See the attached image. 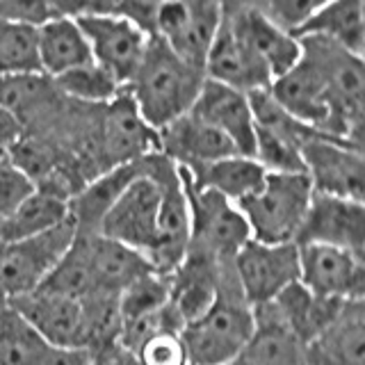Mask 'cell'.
<instances>
[{
    "mask_svg": "<svg viewBox=\"0 0 365 365\" xmlns=\"http://www.w3.org/2000/svg\"><path fill=\"white\" fill-rule=\"evenodd\" d=\"M203 83L201 68L185 64L163 41L151 37L125 94L133 98L144 123L158 133L192 110Z\"/></svg>",
    "mask_w": 365,
    "mask_h": 365,
    "instance_id": "1",
    "label": "cell"
},
{
    "mask_svg": "<svg viewBox=\"0 0 365 365\" xmlns=\"http://www.w3.org/2000/svg\"><path fill=\"white\" fill-rule=\"evenodd\" d=\"M251 334L254 308L245 302L233 265H228L210 308L180 331L187 361L190 365H228L245 349Z\"/></svg>",
    "mask_w": 365,
    "mask_h": 365,
    "instance_id": "2",
    "label": "cell"
},
{
    "mask_svg": "<svg viewBox=\"0 0 365 365\" xmlns=\"http://www.w3.org/2000/svg\"><path fill=\"white\" fill-rule=\"evenodd\" d=\"M311 199L313 187L306 174H267L254 194L235 205L249 226L251 240L290 245L302 231Z\"/></svg>",
    "mask_w": 365,
    "mask_h": 365,
    "instance_id": "3",
    "label": "cell"
},
{
    "mask_svg": "<svg viewBox=\"0 0 365 365\" xmlns=\"http://www.w3.org/2000/svg\"><path fill=\"white\" fill-rule=\"evenodd\" d=\"M163 153L146 155V171L123 190L121 197L103 217L98 233L114 242L142 254H151L158 235V217L163 205V180H160Z\"/></svg>",
    "mask_w": 365,
    "mask_h": 365,
    "instance_id": "4",
    "label": "cell"
},
{
    "mask_svg": "<svg viewBox=\"0 0 365 365\" xmlns=\"http://www.w3.org/2000/svg\"><path fill=\"white\" fill-rule=\"evenodd\" d=\"M60 14L76 19L78 28L83 30L91 51V62L117 80L125 89L140 66L144 51L148 46V34L130 23L108 11H87L80 9L78 3H55Z\"/></svg>",
    "mask_w": 365,
    "mask_h": 365,
    "instance_id": "5",
    "label": "cell"
},
{
    "mask_svg": "<svg viewBox=\"0 0 365 365\" xmlns=\"http://www.w3.org/2000/svg\"><path fill=\"white\" fill-rule=\"evenodd\" d=\"M178 174L182 178L190 208L187 249L201 251V254L215 258L222 265H231L237 251L251 240L242 212L237 210L235 203L220 197L217 192L194 187L180 169Z\"/></svg>",
    "mask_w": 365,
    "mask_h": 365,
    "instance_id": "6",
    "label": "cell"
},
{
    "mask_svg": "<svg viewBox=\"0 0 365 365\" xmlns=\"http://www.w3.org/2000/svg\"><path fill=\"white\" fill-rule=\"evenodd\" d=\"M76 235V222L68 215L66 222L48 233L23 242L0 245V304H9L37 290L64 251L71 247Z\"/></svg>",
    "mask_w": 365,
    "mask_h": 365,
    "instance_id": "7",
    "label": "cell"
},
{
    "mask_svg": "<svg viewBox=\"0 0 365 365\" xmlns=\"http://www.w3.org/2000/svg\"><path fill=\"white\" fill-rule=\"evenodd\" d=\"M254 114V160L267 174H304L302 146L317 130L308 128L272 98L269 89L249 94ZM322 135V133H319Z\"/></svg>",
    "mask_w": 365,
    "mask_h": 365,
    "instance_id": "8",
    "label": "cell"
},
{
    "mask_svg": "<svg viewBox=\"0 0 365 365\" xmlns=\"http://www.w3.org/2000/svg\"><path fill=\"white\" fill-rule=\"evenodd\" d=\"M222 21V3H158L153 14V37L180 57L201 68Z\"/></svg>",
    "mask_w": 365,
    "mask_h": 365,
    "instance_id": "9",
    "label": "cell"
},
{
    "mask_svg": "<svg viewBox=\"0 0 365 365\" xmlns=\"http://www.w3.org/2000/svg\"><path fill=\"white\" fill-rule=\"evenodd\" d=\"M233 274L251 308L272 304L285 288L299 281V251L294 242L262 245L249 240L233 260Z\"/></svg>",
    "mask_w": 365,
    "mask_h": 365,
    "instance_id": "10",
    "label": "cell"
},
{
    "mask_svg": "<svg viewBox=\"0 0 365 365\" xmlns=\"http://www.w3.org/2000/svg\"><path fill=\"white\" fill-rule=\"evenodd\" d=\"M302 163L306 178L311 180L313 194L363 203V146H354L317 133L304 142Z\"/></svg>",
    "mask_w": 365,
    "mask_h": 365,
    "instance_id": "11",
    "label": "cell"
},
{
    "mask_svg": "<svg viewBox=\"0 0 365 365\" xmlns=\"http://www.w3.org/2000/svg\"><path fill=\"white\" fill-rule=\"evenodd\" d=\"M299 41L302 55L308 57L322 73L342 123L347 125L354 140L363 144V57L342 51L324 39L304 37Z\"/></svg>",
    "mask_w": 365,
    "mask_h": 365,
    "instance_id": "12",
    "label": "cell"
},
{
    "mask_svg": "<svg viewBox=\"0 0 365 365\" xmlns=\"http://www.w3.org/2000/svg\"><path fill=\"white\" fill-rule=\"evenodd\" d=\"M151 153H158V133L144 123L123 89L112 103L98 108L96 163L101 174Z\"/></svg>",
    "mask_w": 365,
    "mask_h": 365,
    "instance_id": "13",
    "label": "cell"
},
{
    "mask_svg": "<svg viewBox=\"0 0 365 365\" xmlns=\"http://www.w3.org/2000/svg\"><path fill=\"white\" fill-rule=\"evenodd\" d=\"M222 16L235 37L267 68L272 83L302 60V41L274 26L254 3H222Z\"/></svg>",
    "mask_w": 365,
    "mask_h": 365,
    "instance_id": "14",
    "label": "cell"
},
{
    "mask_svg": "<svg viewBox=\"0 0 365 365\" xmlns=\"http://www.w3.org/2000/svg\"><path fill=\"white\" fill-rule=\"evenodd\" d=\"M299 283L308 292L336 302H356L365 294V258L324 245H297Z\"/></svg>",
    "mask_w": 365,
    "mask_h": 365,
    "instance_id": "15",
    "label": "cell"
},
{
    "mask_svg": "<svg viewBox=\"0 0 365 365\" xmlns=\"http://www.w3.org/2000/svg\"><path fill=\"white\" fill-rule=\"evenodd\" d=\"M294 245H324L365 258V208L327 194H313Z\"/></svg>",
    "mask_w": 365,
    "mask_h": 365,
    "instance_id": "16",
    "label": "cell"
},
{
    "mask_svg": "<svg viewBox=\"0 0 365 365\" xmlns=\"http://www.w3.org/2000/svg\"><path fill=\"white\" fill-rule=\"evenodd\" d=\"M160 180H163V205H160L158 217V235L146 260L158 274L169 277L187 254L190 208L178 167L165 155L163 165H160Z\"/></svg>",
    "mask_w": 365,
    "mask_h": 365,
    "instance_id": "17",
    "label": "cell"
},
{
    "mask_svg": "<svg viewBox=\"0 0 365 365\" xmlns=\"http://www.w3.org/2000/svg\"><path fill=\"white\" fill-rule=\"evenodd\" d=\"M16 311L51 347H85L87 327L83 302L37 288L5 304Z\"/></svg>",
    "mask_w": 365,
    "mask_h": 365,
    "instance_id": "18",
    "label": "cell"
},
{
    "mask_svg": "<svg viewBox=\"0 0 365 365\" xmlns=\"http://www.w3.org/2000/svg\"><path fill=\"white\" fill-rule=\"evenodd\" d=\"M190 112L210 128L220 130L240 155L254 158V114L249 94L205 78Z\"/></svg>",
    "mask_w": 365,
    "mask_h": 365,
    "instance_id": "19",
    "label": "cell"
},
{
    "mask_svg": "<svg viewBox=\"0 0 365 365\" xmlns=\"http://www.w3.org/2000/svg\"><path fill=\"white\" fill-rule=\"evenodd\" d=\"M233 265V262H231ZM228 265H222L215 258L201 251L187 249L180 265L169 274V308L178 315L182 327L190 324L210 308L220 290L222 274Z\"/></svg>",
    "mask_w": 365,
    "mask_h": 365,
    "instance_id": "20",
    "label": "cell"
},
{
    "mask_svg": "<svg viewBox=\"0 0 365 365\" xmlns=\"http://www.w3.org/2000/svg\"><path fill=\"white\" fill-rule=\"evenodd\" d=\"M158 153H163L182 169L208 165L228 155H240L220 130L210 128L192 112L182 114L176 121L165 125L163 130H158Z\"/></svg>",
    "mask_w": 365,
    "mask_h": 365,
    "instance_id": "21",
    "label": "cell"
},
{
    "mask_svg": "<svg viewBox=\"0 0 365 365\" xmlns=\"http://www.w3.org/2000/svg\"><path fill=\"white\" fill-rule=\"evenodd\" d=\"M203 73L212 83L233 87L237 91H245V94L269 89L272 85L267 68L235 37V32L228 28L224 16L220 21V28H217L208 57H205Z\"/></svg>",
    "mask_w": 365,
    "mask_h": 365,
    "instance_id": "22",
    "label": "cell"
},
{
    "mask_svg": "<svg viewBox=\"0 0 365 365\" xmlns=\"http://www.w3.org/2000/svg\"><path fill=\"white\" fill-rule=\"evenodd\" d=\"M306 365H365V302H345L322 334L304 347Z\"/></svg>",
    "mask_w": 365,
    "mask_h": 365,
    "instance_id": "23",
    "label": "cell"
},
{
    "mask_svg": "<svg viewBox=\"0 0 365 365\" xmlns=\"http://www.w3.org/2000/svg\"><path fill=\"white\" fill-rule=\"evenodd\" d=\"M144 171H146V155L140 160H133V163L103 171L96 178H91L83 190L76 192L71 201H68V212H71V220L76 222L78 233L96 235L103 217L108 215L114 201Z\"/></svg>",
    "mask_w": 365,
    "mask_h": 365,
    "instance_id": "24",
    "label": "cell"
},
{
    "mask_svg": "<svg viewBox=\"0 0 365 365\" xmlns=\"http://www.w3.org/2000/svg\"><path fill=\"white\" fill-rule=\"evenodd\" d=\"M228 365H306L304 345L283 324L272 304L254 308V334Z\"/></svg>",
    "mask_w": 365,
    "mask_h": 365,
    "instance_id": "25",
    "label": "cell"
},
{
    "mask_svg": "<svg viewBox=\"0 0 365 365\" xmlns=\"http://www.w3.org/2000/svg\"><path fill=\"white\" fill-rule=\"evenodd\" d=\"M85 235L87 242V258L96 294L119 297L130 283L142 279L148 272H155L142 254H137L125 245H119L103 235Z\"/></svg>",
    "mask_w": 365,
    "mask_h": 365,
    "instance_id": "26",
    "label": "cell"
},
{
    "mask_svg": "<svg viewBox=\"0 0 365 365\" xmlns=\"http://www.w3.org/2000/svg\"><path fill=\"white\" fill-rule=\"evenodd\" d=\"M297 39L315 37L324 39L351 55L363 57L365 48V5L363 0H329L297 30Z\"/></svg>",
    "mask_w": 365,
    "mask_h": 365,
    "instance_id": "27",
    "label": "cell"
},
{
    "mask_svg": "<svg viewBox=\"0 0 365 365\" xmlns=\"http://www.w3.org/2000/svg\"><path fill=\"white\" fill-rule=\"evenodd\" d=\"M37 60L39 73L51 80L91 62L89 43L76 19L60 14L37 28Z\"/></svg>",
    "mask_w": 365,
    "mask_h": 365,
    "instance_id": "28",
    "label": "cell"
},
{
    "mask_svg": "<svg viewBox=\"0 0 365 365\" xmlns=\"http://www.w3.org/2000/svg\"><path fill=\"white\" fill-rule=\"evenodd\" d=\"M178 169L185 174V178L194 187L217 192L220 197L228 199L231 203H240L249 194H254L267 176V171L254 158L247 155H228L208 165H199L192 169L178 167Z\"/></svg>",
    "mask_w": 365,
    "mask_h": 365,
    "instance_id": "29",
    "label": "cell"
},
{
    "mask_svg": "<svg viewBox=\"0 0 365 365\" xmlns=\"http://www.w3.org/2000/svg\"><path fill=\"white\" fill-rule=\"evenodd\" d=\"M342 304L345 302L327 299V297H317L313 292H308L299 281L292 283L290 288H285L272 302L274 311L279 313L283 324L292 331V336L304 347L334 322Z\"/></svg>",
    "mask_w": 365,
    "mask_h": 365,
    "instance_id": "30",
    "label": "cell"
},
{
    "mask_svg": "<svg viewBox=\"0 0 365 365\" xmlns=\"http://www.w3.org/2000/svg\"><path fill=\"white\" fill-rule=\"evenodd\" d=\"M68 201L53 192L37 190L23 199L3 222H0V245L23 242L53 231L68 220Z\"/></svg>",
    "mask_w": 365,
    "mask_h": 365,
    "instance_id": "31",
    "label": "cell"
},
{
    "mask_svg": "<svg viewBox=\"0 0 365 365\" xmlns=\"http://www.w3.org/2000/svg\"><path fill=\"white\" fill-rule=\"evenodd\" d=\"M39 288L78 302L89 299V297L96 294L94 279H91V269H89L85 235L80 233L76 235L71 247L64 251V256L57 260V265L51 269V274L43 279Z\"/></svg>",
    "mask_w": 365,
    "mask_h": 365,
    "instance_id": "32",
    "label": "cell"
},
{
    "mask_svg": "<svg viewBox=\"0 0 365 365\" xmlns=\"http://www.w3.org/2000/svg\"><path fill=\"white\" fill-rule=\"evenodd\" d=\"M51 345L9 306H0V365H41Z\"/></svg>",
    "mask_w": 365,
    "mask_h": 365,
    "instance_id": "33",
    "label": "cell"
},
{
    "mask_svg": "<svg viewBox=\"0 0 365 365\" xmlns=\"http://www.w3.org/2000/svg\"><path fill=\"white\" fill-rule=\"evenodd\" d=\"M53 83L60 89V94L64 98L80 103V106H89V108L108 106V103H112L123 91V87L117 80H114L106 68H101L94 62L73 68V71L55 78Z\"/></svg>",
    "mask_w": 365,
    "mask_h": 365,
    "instance_id": "34",
    "label": "cell"
},
{
    "mask_svg": "<svg viewBox=\"0 0 365 365\" xmlns=\"http://www.w3.org/2000/svg\"><path fill=\"white\" fill-rule=\"evenodd\" d=\"M39 73L37 28L0 21V76Z\"/></svg>",
    "mask_w": 365,
    "mask_h": 365,
    "instance_id": "35",
    "label": "cell"
},
{
    "mask_svg": "<svg viewBox=\"0 0 365 365\" xmlns=\"http://www.w3.org/2000/svg\"><path fill=\"white\" fill-rule=\"evenodd\" d=\"M169 304V281L165 274L148 272L142 279L130 283L119 294V317L121 329L125 324H133L137 319L151 315Z\"/></svg>",
    "mask_w": 365,
    "mask_h": 365,
    "instance_id": "36",
    "label": "cell"
},
{
    "mask_svg": "<svg viewBox=\"0 0 365 365\" xmlns=\"http://www.w3.org/2000/svg\"><path fill=\"white\" fill-rule=\"evenodd\" d=\"M130 354L140 365H190L185 345L176 331H163L146 338Z\"/></svg>",
    "mask_w": 365,
    "mask_h": 365,
    "instance_id": "37",
    "label": "cell"
},
{
    "mask_svg": "<svg viewBox=\"0 0 365 365\" xmlns=\"http://www.w3.org/2000/svg\"><path fill=\"white\" fill-rule=\"evenodd\" d=\"M262 14H265L274 26L297 34L306 19L317 9L319 0H265V3H254Z\"/></svg>",
    "mask_w": 365,
    "mask_h": 365,
    "instance_id": "38",
    "label": "cell"
},
{
    "mask_svg": "<svg viewBox=\"0 0 365 365\" xmlns=\"http://www.w3.org/2000/svg\"><path fill=\"white\" fill-rule=\"evenodd\" d=\"M32 192V180L9 158L0 160V222Z\"/></svg>",
    "mask_w": 365,
    "mask_h": 365,
    "instance_id": "39",
    "label": "cell"
},
{
    "mask_svg": "<svg viewBox=\"0 0 365 365\" xmlns=\"http://www.w3.org/2000/svg\"><path fill=\"white\" fill-rule=\"evenodd\" d=\"M60 16L55 3H39V0H0V21L19 23V26L39 28L46 21Z\"/></svg>",
    "mask_w": 365,
    "mask_h": 365,
    "instance_id": "40",
    "label": "cell"
},
{
    "mask_svg": "<svg viewBox=\"0 0 365 365\" xmlns=\"http://www.w3.org/2000/svg\"><path fill=\"white\" fill-rule=\"evenodd\" d=\"M23 135H26L23 123L7 108L0 106V151L9 155L11 148L23 140Z\"/></svg>",
    "mask_w": 365,
    "mask_h": 365,
    "instance_id": "41",
    "label": "cell"
},
{
    "mask_svg": "<svg viewBox=\"0 0 365 365\" xmlns=\"http://www.w3.org/2000/svg\"><path fill=\"white\" fill-rule=\"evenodd\" d=\"M91 351L85 347H51L41 365H91Z\"/></svg>",
    "mask_w": 365,
    "mask_h": 365,
    "instance_id": "42",
    "label": "cell"
},
{
    "mask_svg": "<svg viewBox=\"0 0 365 365\" xmlns=\"http://www.w3.org/2000/svg\"><path fill=\"white\" fill-rule=\"evenodd\" d=\"M91 359H94L91 365H140L133 354L128 349H123L119 342L117 345L103 347L98 351H91Z\"/></svg>",
    "mask_w": 365,
    "mask_h": 365,
    "instance_id": "43",
    "label": "cell"
},
{
    "mask_svg": "<svg viewBox=\"0 0 365 365\" xmlns=\"http://www.w3.org/2000/svg\"><path fill=\"white\" fill-rule=\"evenodd\" d=\"M3 158H9L7 153H3V151H0V160H3Z\"/></svg>",
    "mask_w": 365,
    "mask_h": 365,
    "instance_id": "44",
    "label": "cell"
},
{
    "mask_svg": "<svg viewBox=\"0 0 365 365\" xmlns=\"http://www.w3.org/2000/svg\"><path fill=\"white\" fill-rule=\"evenodd\" d=\"M0 306H3V304H0Z\"/></svg>",
    "mask_w": 365,
    "mask_h": 365,
    "instance_id": "45",
    "label": "cell"
}]
</instances>
